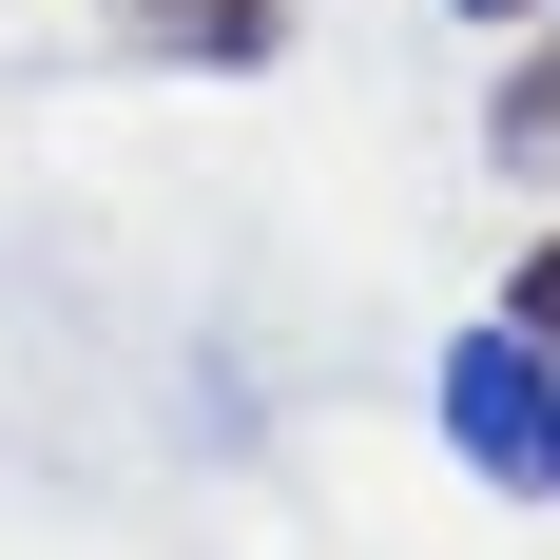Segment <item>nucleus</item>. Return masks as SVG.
Instances as JSON below:
<instances>
[{"label":"nucleus","mask_w":560,"mask_h":560,"mask_svg":"<svg viewBox=\"0 0 560 560\" xmlns=\"http://www.w3.org/2000/svg\"><path fill=\"white\" fill-rule=\"evenodd\" d=\"M445 445L483 464V483H503V503H560V348L541 329H503V310H483V329L445 348Z\"/></svg>","instance_id":"1"},{"label":"nucleus","mask_w":560,"mask_h":560,"mask_svg":"<svg viewBox=\"0 0 560 560\" xmlns=\"http://www.w3.org/2000/svg\"><path fill=\"white\" fill-rule=\"evenodd\" d=\"M136 58H194V78H271L290 58V0H97Z\"/></svg>","instance_id":"2"},{"label":"nucleus","mask_w":560,"mask_h":560,"mask_svg":"<svg viewBox=\"0 0 560 560\" xmlns=\"http://www.w3.org/2000/svg\"><path fill=\"white\" fill-rule=\"evenodd\" d=\"M483 155H503V174H560V20H522L503 97H483Z\"/></svg>","instance_id":"3"},{"label":"nucleus","mask_w":560,"mask_h":560,"mask_svg":"<svg viewBox=\"0 0 560 560\" xmlns=\"http://www.w3.org/2000/svg\"><path fill=\"white\" fill-rule=\"evenodd\" d=\"M503 329H541V348H560V232H541V252L503 271Z\"/></svg>","instance_id":"4"},{"label":"nucleus","mask_w":560,"mask_h":560,"mask_svg":"<svg viewBox=\"0 0 560 560\" xmlns=\"http://www.w3.org/2000/svg\"><path fill=\"white\" fill-rule=\"evenodd\" d=\"M483 20H560V0H483Z\"/></svg>","instance_id":"5"}]
</instances>
